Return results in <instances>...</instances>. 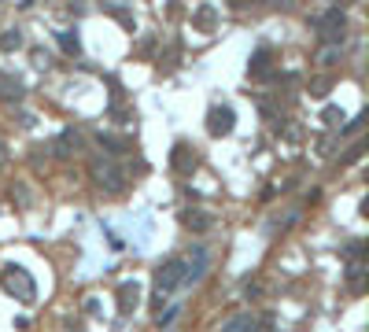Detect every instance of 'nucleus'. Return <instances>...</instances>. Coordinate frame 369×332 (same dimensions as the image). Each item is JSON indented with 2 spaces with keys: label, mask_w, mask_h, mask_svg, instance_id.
I'll return each instance as SVG.
<instances>
[{
  "label": "nucleus",
  "mask_w": 369,
  "mask_h": 332,
  "mask_svg": "<svg viewBox=\"0 0 369 332\" xmlns=\"http://www.w3.org/2000/svg\"><path fill=\"white\" fill-rule=\"evenodd\" d=\"M89 177H92V185L100 189L104 196H122L126 189H130V177H126V170L111 155L89 159Z\"/></svg>",
  "instance_id": "nucleus-1"
},
{
  "label": "nucleus",
  "mask_w": 369,
  "mask_h": 332,
  "mask_svg": "<svg viewBox=\"0 0 369 332\" xmlns=\"http://www.w3.org/2000/svg\"><path fill=\"white\" fill-rule=\"evenodd\" d=\"M0 285H4V292L11 299H19L23 307H34L37 303V285L34 277H30V270H23V266H4V273H0Z\"/></svg>",
  "instance_id": "nucleus-2"
},
{
  "label": "nucleus",
  "mask_w": 369,
  "mask_h": 332,
  "mask_svg": "<svg viewBox=\"0 0 369 332\" xmlns=\"http://www.w3.org/2000/svg\"><path fill=\"white\" fill-rule=\"evenodd\" d=\"M181 285H185V259H167L155 270V310H163L167 295L174 288H181Z\"/></svg>",
  "instance_id": "nucleus-3"
},
{
  "label": "nucleus",
  "mask_w": 369,
  "mask_h": 332,
  "mask_svg": "<svg viewBox=\"0 0 369 332\" xmlns=\"http://www.w3.org/2000/svg\"><path fill=\"white\" fill-rule=\"evenodd\" d=\"M317 33H322L325 45H344V37H347V15H344V8H329L322 19H317Z\"/></svg>",
  "instance_id": "nucleus-4"
},
{
  "label": "nucleus",
  "mask_w": 369,
  "mask_h": 332,
  "mask_svg": "<svg viewBox=\"0 0 369 332\" xmlns=\"http://www.w3.org/2000/svg\"><path fill=\"white\" fill-rule=\"evenodd\" d=\"M233 129H236V111L229 104H214L207 111V133L211 137H229Z\"/></svg>",
  "instance_id": "nucleus-5"
},
{
  "label": "nucleus",
  "mask_w": 369,
  "mask_h": 332,
  "mask_svg": "<svg viewBox=\"0 0 369 332\" xmlns=\"http://www.w3.org/2000/svg\"><path fill=\"white\" fill-rule=\"evenodd\" d=\"M115 299H119V314H122V318H133V314L140 310V299H144L140 280H122Z\"/></svg>",
  "instance_id": "nucleus-6"
},
{
  "label": "nucleus",
  "mask_w": 369,
  "mask_h": 332,
  "mask_svg": "<svg viewBox=\"0 0 369 332\" xmlns=\"http://www.w3.org/2000/svg\"><path fill=\"white\" fill-rule=\"evenodd\" d=\"M170 166H174V170H178L181 177H188V174L200 166V152H196L192 144L178 141V144H174V152H170Z\"/></svg>",
  "instance_id": "nucleus-7"
},
{
  "label": "nucleus",
  "mask_w": 369,
  "mask_h": 332,
  "mask_svg": "<svg viewBox=\"0 0 369 332\" xmlns=\"http://www.w3.org/2000/svg\"><path fill=\"white\" fill-rule=\"evenodd\" d=\"M207 266H211V255H207V247H196L192 259L185 262V285H196V280L207 273Z\"/></svg>",
  "instance_id": "nucleus-8"
},
{
  "label": "nucleus",
  "mask_w": 369,
  "mask_h": 332,
  "mask_svg": "<svg viewBox=\"0 0 369 332\" xmlns=\"http://www.w3.org/2000/svg\"><path fill=\"white\" fill-rule=\"evenodd\" d=\"M248 74L251 78H270L274 74V48H259V52L251 56V63H248Z\"/></svg>",
  "instance_id": "nucleus-9"
},
{
  "label": "nucleus",
  "mask_w": 369,
  "mask_h": 332,
  "mask_svg": "<svg viewBox=\"0 0 369 332\" xmlns=\"http://www.w3.org/2000/svg\"><path fill=\"white\" fill-rule=\"evenodd\" d=\"M192 26H196L200 33H214V26H218V8L214 4H200L196 11H192Z\"/></svg>",
  "instance_id": "nucleus-10"
},
{
  "label": "nucleus",
  "mask_w": 369,
  "mask_h": 332,
  "mask_svg": "<svg viewBox=\"0 0 369 332\" xmlns=\"http://www.w3.org/2000/svg\"><path fill=\"white\" fill-rule=\"evenodd\" d=\"M181 222H185V229H192V232H207L214 225V218L207 211H200V207H188L185 214H181Z\"/></svg>",
  "instance_id": "nucleus-11"
},
{
  "label": "nucleus",
  "mask_w": 369,
  "mask_h": 332,
  "mask_svg": "<svg viewBox=\"0 0 369 332\" xmlns=\"http://www.w3.org/2000/svg\"><path fill=\"white\" fill-rule=\"evenodd\" d=\"M78 148H82V133H74V129H63L59 137H56V144H52V152H56V155H74Z\"/></svg>",
  "instance_id": "nucleus-12"
},
{
  "label": "nucleus",
  "mask_w": 369,
  "mask_h": 332,
  "mask_svg": "<svg viewBox=\"0 0 369 332\" xmlns=\"http://www.w3.org/2000/svg\"><path fill=\"white\" fill-rule=\"evenodd\" d=\"M104 11H107V15H115V19H119L126 30H137V19H133V11H130V8H122L119 0H107V4H104Z\"/></svg>",
  "instance_id": "nucleus-13"
},
{
  "label": "nucleus",
  "mask_w": 369,
  "mask_h": 332,
  "mask_svg": "<svg viewBox=\"0 0 369 332\" xmlns=\"http://www.w3.org/2000/svg\"><path fill=\"white\" fill-rule=\"evenodd\" d=\"M344 59V52H340V45H325V48H317V56H314V63L322 66V71H329V66H336Z\"/></svg>",
  "instance_id": "nucleus-14"
},
{
  "label": "nucleus",
  "mask_w": 369,
  "mask_h": 332,
  "mask_svg": "<svg viewBox=\"0 0 369 332\" xmlns=\"http://www.w3.org/2000/svg\"><path fill=\"white\" fill-rule=\"evenodd\" d=\"M56 41H59V48H63L67 56H82V37H78L74 30H59Z\"/></svg>",
  "instance_id": "nucleus-15"
},
{
  "label": "nucleus",
  "mask_w": 369,
  "mask_h": 332,
  "mask_svg": "<svg viewBox=\"0 0 369 332\" xmlns=\"http://www.w3.org/2000/svg\"><path fill=\"white\" fill-rule=\"evenodd\" d=\"M23 45H26L23 30H4V33H0V52H19Z\"/></svg>",
  "instance_id": "nucleus-16"
},
{
  "label": "nucleus",
  "mask_w": 369,
  "mask_h": 332,
  "mask_svg": "<svg viewBox=\"0 0 369 332\" xmlns=\"http://www.w3.org/2000/svg\"><path fill=\"white\" fill-rule=\"evenodd\" d=\"M96 141H100L104 148H111V155H122V152H133V144H130V141H126V137H111V133H100V137H96Z\"/></svg>",
  "instance_id": "nucleus-17"
},
{
  "label": "nucleus",
  "mask_w": 369,
  "mask_h": 332,
  "mask_svg": "<svg viewBox=\"0 0 369 332\" xmlns=\"http://www.w3.org/2000/svg\"><path fill=\"white\" fill-rule=\"evenodd\" d=\"M347 285H351V292H362L365 288V266L362 262H351L347 266Z\"/></svg>",
  "instance_id": "nucleus-18"
},
{
  "label": "nucleus",
  "mask_w": 369,
  "mask_h": 332,
  "mask_svg": "<svg viewBox=\"0 0 369 332\" xmlns=\"http://www.w3.org/2000/svg\"><path fill=\"white\" fill-rule=\"evenodd\" d=\"M259 321H255V314H233V318H226V325L222 328H229V332H244V328H255Z\"/></svg>",
  "instance_id": "nucleus-19"
},
{
  "label": "nucleus",
  "mask_w": 369,
  "mask_h": 332,
  "mask_svg": "<svg viewBox=\"0 0 369 332\" xmlns=\"http://www.w3.org/2000/svg\"><path fill=\"white\" fill-rule=\"evenodd\" d=\"M0 96H4V100H23V81L0 74Z\"/></svg>",
  "instance_id": "nucleus-20"
},
{
  "label": "nucleus",
  "mask_w": 369,
  "mask_h": 332,
  "mask_svg": "<svg viewBox=\"0 0 369 332\" xmlns=\"http://www.w3.org/2000/svg\"><path fill=\"white\" fill-rule=\"evenodd\" d=\"M322 122H325V126H340V122H344V111H340V107H325Z\"/></svg>",
  "instance_id": "nucleus-21"
},
{
  "label": "nucleus",
  "mask_w": 369,
  "mask_h": 332,
  "mask_svg": "<svg viewBox=\"0 0 369 332\" xmlns=\"http://www.w3.org/2000/svg\"><path fill=\"white\" fill-rule=\"evenodd\" d=\"M52 59H48V52H41V48H34V66H48Z\"/></svg>",
  "instance_id": "nucleus-22"
},
{
  "label": "nucleus",
  "mask_w": 369,
  "mask_h": 332,
  "mask_svg": "<svg viewBox=\"0 0 369 332\" xmlns=\"http://www.w3.org/2000/svg\"><path fill=\"white\" fill-rule=\"evenodd\" d=\"M174 318H178V307H174V310H167V314H163V310H159V325H170Z\"/></svg>",
  "instance_id": "nucleus-23"
},
{
  "label": "nucleus",
  "mask_w": 369,
  "mask_h": 332,
  "mask_svg": "<svg viewBox=\"0 0 369 332\" xmlns=\"http://www.w3.org/2000/svg\"><path fill=\"white\" fill-rule=\"evenodd\" d=\"M325 89H329V81H314V85H310V96H325Z\"/></svg>",
  "instance_id": "nucleus-24"
},
{
  "label": "nucleus",
  "mask_w": 369,
  "mask_h": 332,
  "mask_svg": "<svg viewBox=\"0 0 369 332\" xmlns=\"http://www.w3.org/2000/svg\"><path fill=\"white\" fill-rule=\"evenodd\" d=\"M362 129V119H355V122H347V126H340V133H358Z\"/></svg>",
  "instance_id": "nucleus-25"
},
{
  "label": "nucleus",
  "mask_w": 369,
  "mask_h": 332,
  "mask_svg": "<svg viewBox=\"0 0 369 332\" xmlns=\"http://www.w3.org/2000/svg\"><path fill=\"white\" fill-rule=\"evenodd\" d=\"M266 4H270V8H292L296 0H266Z\"/></svg>",
  "instance_id": "nucleus-26"
},
{
  "label": "nucleus",
  "mask_w": 369,
  "mask_h": 332,
  "mask_svg": "<svg viewBox=\"0 0 369 332\" xmlns=\"http://www.w3.org/2000/svg\"><path fill=\"white\" fill-rule=\"evenodd\" d=\"M34 122H37L34 114H23V119H19V126H23V129H34Z\"/></svg>",
  "instance_id": "nucleus-27"
},
{
  "label": "nucleus",
  "mask_w": 369,
  "mask_h": 332,
  "mask_svg": "<svg viewBox=\"0 0 369 332\" xmlns=\"http://www.w3.org/2000/svg\"><path fill=\"white\" fill-rule=\"evenodd\" d=\"M344 4H355V0H344Z\"/></svg>",
  "instance_id": "nucleus-28"
},
{
  "label": "nucleus",
  "mask_w": 369,
  "mask_h": 332,
  "mask_svg": "<svg viewBox=\"0 0 369 332\" xmlns=\"http://www.w3.org/2000/svg\"><path fill=\"white\" fill-rule=\"evenodd\" d=\"M0 4H4V0H0Z\"/></svg>",
  "instance_id": "nucleus-29"
}]
</instances>
